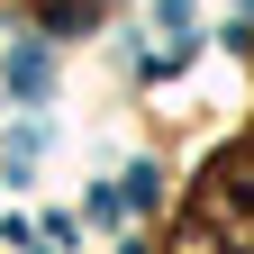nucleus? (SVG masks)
<instances>
[{
	"mask_svg": "<svg viewBox=\"0 0 254 254\" xmlns=\"http://www.w3.org/2000/svg\"><path fill=\"white\" fill-rule=\"evenodd\" d=\"M9 82H18V91H46V82H55L46 46H18V55H9Z\"/></svg>",
	"mask_w": 254,
	"mask_h": 254,
	"instance_id": "nucleus-1",
	"label": "nucleus"
}]
</instances>
